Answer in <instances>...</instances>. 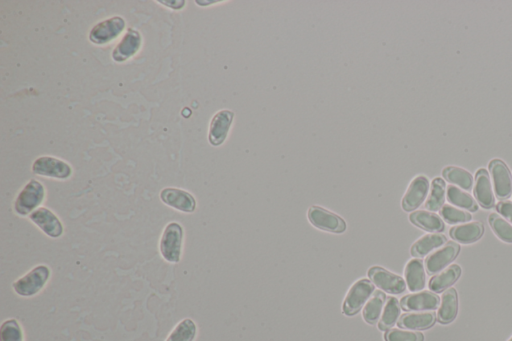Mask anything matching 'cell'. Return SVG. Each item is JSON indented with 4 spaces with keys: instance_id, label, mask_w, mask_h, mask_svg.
Masks as SVG:
<instances>
[{
    "instance_id": "1",
    "label": "cell",
    "mask_w": 512,
    "mask_h": 341,
    "mask_svg": "<svg viewBox=\"0 0 512 341\" xmlns=\"http://www.w3.org/2000/svg\"><path fill=\"white\" fill-rule=\"evenodd\" d=\"M50 275H52V272L48 266L43 265V264L35 266L28 274L13 283V289L19 296H36L48 283Z\"/></svg>"
},
{
    "instance_id": "2",
    "label": "cell",
    "mask_w": 512,
    "mask_h": 341,
    "mask_svg": "<svg viewBox=\"0 0 512 341\" xmlns=\"http://www.w3.org/2000/svg\"><path fill=\"white\" fill-rule=\"evenodd\" d=\"M182 226L178 222H171L165 226L161 236L160 250L165 261L171 263H178L182 258L183 243Z\"/></svg>"
},
{
    "instance_id": "3",
    "label": "cell",
    "mask_w": 512,
    "mask_h": 341,
    "mask_svg": "<svg viewBox=\"0 0 512 341\" xmlns=\"http://www.w3.org/2000/svg\"><path fill=\"white\" fill-rule=\"evenodd\" d=\"M45 197V188L39 180L32 179L19 192L14 202V210L21 217L30 215L39 208Z\"/></svg>"
},
{
    "instance_id": "4",
    "label": "cell",
    "mask_w": 512,
    "mask_h": 341,
    "mask_svg": "<svg viewBox=\"0 0 512 341\" xmlns=\"http://www.w3.org/2000/svg\"><path fill=\"white\" fill-rule=\"evenodd\" d=\"M32 173L44 177L65 180L72 175V168L67 162L54 156H41L32 164Z\"/></svg>"
},
{
    "instance_id": "5",
    "label": "cell",
    "mask_w": 512,
    "mask_h": 341,
    "mask_svg": "<svg viewBox=\"0 0 512 341\" xmlns=\"http://www.w3.org/2000/svg\"><path fill=\"white\" fill-rule=\"evenodd\" d=\"M125 25L127 23L122 17H110L94 25L90 30L88 38L90 43L96 45H105L118 37L125 30Z\"/></svg>"
},
{
    "instance_id": "6",
    "label": "cell",
    "mask_w": 512,
    "mask_h": 341,
    "mask_svg": "<svg viewBox=\"0 0 512 341\" xmlns=\"http://www.w3.org/2000/svg\"><path fill=\"white\" fill-rule=\"evenodd\" d=\"M375 290L374 283L367 279H361L350 288V292L344 300L343 314L346 316H354L365 305Z\"/></svg>"
},
{
    "instance_id": "7",
    "label": "cell",
    "mask_w": 512,
    "mask_h": 341,
    "mask_svg": "<svg viewBox=\"0 0 512 341\" xmlns=\"http://www.w3.org/2000/svg\"><path fill=\"white\" fill-rule=\"evenodd\" d=\"M368 276L377 287L392 294H401L406 289V283L403 277L392 274L383 267L374 266L368 270Z\"/></svg>"
},
{
    "instance_id": "8",
    "label": "cell",
    "mask_w": 512,
    "mask_h": 341,
    "mask_svg": "<svg viewBox=\"0 0 512 341\" xmlns=\"http://www.w3.org/2000/svg\"><path fill=\"white\" fill-rule=\"evenodd\" d=\"M308 219L315 228L321 230L341 233L346 230L345 221L341 217L319 206H312L310 208Z\"/></svg>"
},
{
    "instance_id": "9",
    "label": "cell",
    "mask_w": 512,
    "mask_h": 341,
    "mask_svg": "<svg viewBox=\"0 0 512 341\" xmlns=\"http://www.w3.org/2000/svg\"><path fill=\"white\" fill-rule=\"evenodd\" d=\"M492 184L496 197L506 199L512 193V176L509 167L500 160H492L489 164Z\"/></svg>"
},
{
    "instance_id": "10",
    "label": "cell",
    "mask_w": 512,
    "mask_h": 341,
    "mask_svg": "<svg viewBox=\"0 0 512 341\" xmlns=\"http://www.w3.org/2000/svg\"><path fill=\"white\" fill-rule=\"evenodd\" d=\"M160 199L163 204L182 212L193 213L196 209L195 198L182 189L167 187L161 190Z\"/></svg>"
},
{
    "instance_id": "11",
    "label": "cell",
    "mask_w": 512,
    "mask_h": 341,
    "mask_svg": "<svg viewBox=\"0 0 512 341\" xmlns=\"http://www.w3.org/2000/svg\"><path fill=\"white\" fill-rule=\"evenodd\" d=\"M33 223L41 228L47 236L59 239L63 234L64 228L61 219L50 209L39 208L30 215Z\"/></svg>"
},
{
    "instance_id": "12",
    "label": "cell",
    "mask_w": 512,
    "mask_h": 341,
    "mask_svg": "<svg viewBox=\"0 0 512 341\" xmlns=\"http://www.w3.org/2000/svg\"><path fill=\"white\" fill-rule=\"evenodd\" d=\"M142 44V36L138 30L128 28L125 36L112 52V58L118 63H125L138 54Z\"/></svg>"
},
{
    "instance_id": "13",
    "label": "cell",
    "mask_w": 512,
    "mask_h": 341,
    "mask_svg": "<svg viewBox=\"0 0 512 341\" xmlns=\"http://www.w3.org/2000/svg\"><path fill=\"white\" fill-rule=\"evenodd\" d=\"M235 113L231 110H220L211 120L209 126V140L213 146H220L226 140L231 131Z\"/></svg>"
},
{
    "instance_id": "14",
    "label": "cell",
    "mask_w": 512,
    "mask_h": 341,
    "mask_svg": "<svg viewBox=\"0 0 512 341\" xmlns=\"http://www.w3.org/2000/svg\"><path fill=\"white\" fill-rule=\"evenodd\" d=\"M429 190V182L425 176H417L412 180L403 199V208L412 211L423 204Z\"/></svg>"
},
{
    "instance_id": "15",
    "label": "cell",
    "mask_w": 512,
    "mask_h": 341,
    "mask_svg": "<svg viewBox=\"0 0 512 341\" xmlns=\"http://www.w3.org/2000/svg\"><path fill=\"white\" fill-rule=\"evenodd\" d=\"M460 246L456 242H449L445 248L432 253L425 261V267L428 274H436L442 270L445 266L451 263L458 256Z\"/></svg>"
},
{
    "instance_id": "16",
    "label": "cell",
    "mask_w": 512,
    "mask_h": 341,
    "mask_svg": "<svg viewBox=\"0 0 512 341\" xmlns=\"http://www.w3.org/2000/svg\"><path fill=\"white\" fill-rule=\"evenodd\" d=\"M440 299L431 292H423L409 294L401 299V307L407 311H425L436 310L439 307Z\"/></svg>"
},
{
    "instance_id": "17",
    "label": "cell",
    "mask_w": 512,
    "mask_h": 341,
    "mask_svg": "<svg viewBox=\"0 0 512 341\" xmlns=\"http://www.w3.org/2000/svg\"><path fill=\"white\" fill-rule=\"evenodd\" d=\"M474 193L478 204L482 208H491L494 206V193L491 176L485 169H480L476 173Z\"/></svg>"
},
{
    "instance_id": "18",
    "label": "cell",
    "mask_w": 512,
    "mask_h": 341,
    "mask_svg": "<svg viewBox=\"0 0 512 341\" xmlns=\"http://www.w3.org/2000/svg\"><path fill=\"white\" fill-rule=\"evenodd\" d=\"M427 274L421 259H412L405 267V283L412 292H420L425 287Z\"/></svg>"
},
{
    "instance_id": "19",
    "label": "cell",
    "mask_w": 512,
    "mask_h": 341,
    "mask_svg": "<svg viewBox=\"0 0 512 341\" xmlns=\"http://www.w3.org/2000/svg\"><path fill=\"white\" fill-rule=\"evenodd\" d=\"M484 233V226L481 222L474 221L469 223L454 226L450 230V236L460 243L469 244L478 241Z\"/></svg>"
},
{
    "instance_id": "20",
    "label": "cell",
    "mask_w": 512,
    "mask_h": 341,
    "mask_svg": "<svg viewBox=\"0 0 512 341\" xmlns=\"http://www.w3.org/2000/svg\"><path fill=\"white\" fill-rule=\"evenodd\" d=\"M458 314V296L454 288H448L442 294L440 308L438 310L439 322L443 324L452 322Z\"/></svg>"
},
{
    "instance_id": "21",
    "label": "cell",
    "mask_w": 512,
    "mask_h": 341,
    "mask_svg": "<svg viewBox=\"0 0 512 341\" xmlns=\"http://www.w3.org/2000/svg\"><path fill=\"white\" fill-rule=\"evenodd\" d=\"M436 316L434 312H419V314H406L399 319V327L410 330H423L434 325Z\"/></svg>"
},
{
    "instance_id": "22",
    "label": "cell",
    "mask_w": 512,
    "mask_h": 341,
    "mask_svg": "<svg viewBox=\"0 0 512 341\" xmlns=\"http://www.w3.org/2000/svg\"><path fill=\"white\" fill-rule=\"evenodd\" d=\"M447 242V239L445 235L440 234V233H431V234L425 235V236L419 239L412 245L410 252H412V256L421 258V257L427 256L428 253L431 252L436 248L445 245Z\"/></svg>"
},
{
    "instance_id": "23",
    "label": "cell",
    "mask_w": 512,
    "mask_h": 341,
    "mask_svg": "<svg viewBox=\"0 0 512 341\" xmlns=\"http://www.w3.org/2000/svg\"><path fill=\"white\" fill-rule=\"evenodd\" d=\"M409 219L412 223L423 230L432 231V232H439L445 230L443 220L438 214L430 212V211H414L410 214Z\"/></svg>"
},
{
    "instance_id": "24",
    "label": "cell",
    "mask_w": 512,
    "mask_h": 341,
    "mask_svg": "<svg viewBox=\"0 0 512 341\" xmlns=\"http://www.w3.org/2000/svg\"><path fill=\"white\" fill-rule=\"evenodd\" d=\"M461 268L458 264L449 266L440 274L432 277L429 283V289L434 292H441L454 285L460 277Z\"/></svg>"
},
{
    "instance_id": "25",
    "label": "cell",
    "mask_w": 512,
    "mask_h": 341,
    "mask_svg": "<svg viewBox=\"0 0 512 341\" xmlns=\"http://www.w3.org/2000/svg\"><path fill=\"white\" fill-rule=\"evenodd\" d=\"M448 201L454 206L469 211H476L478 209V202L469 193L463 191L458 186H449L447 188Z\"/></svg>"
},
{
    "instance_id": "26",
    "label": "cell",
    "mask_w": 512,
    "mask_h": 341,
    "mask_svg": "<svg viewBox=\"0 0 512 341\" xmlns=\"http://www.w3.org/2000/svg\"><path fill=\"white\" fill-rule=\"evenodd\" d=\"M443 176L451 184H456L465 190H470L473 186L471 173L460 167L448 166L443 169Z\"/></svg>"
},
{
    "instance_id": "27",
    "label": "cell",
    "mask_w": 512,
    "mask_h": 341,
    "mask_svg": "<svg viewBox=\"0 0 512 341\" xmlns=\"http://www.w3.org/2000/svg\"><path fill=\"white\" fill-rule=\"evenodd\" d=\"M445 193H447V184H445V180L439 177L436 178L432 182L431 191H430L429 197H428L427 204H425V208L430 211H438L442 208L443 204H445Z\"/></svg>"
},
{
    "instance_id": "28",
    "label": "cell",
    "mask_w": 512,
    "mask_h": 341,
    "mask_svg": "<svg viewBox=\"0 0 512 341\" xmlns=\"http://www.w3.org/2000/svg\"><path fill=\"white\" fill-rule=\"evenodd\" d=\"M401 305L395 297H390L385 307H384L383 316L379 321L378 329L381 330H388L392 329L395 323L398 321L401 316Z\"/></svg>"
},
{
    "instance_id": "29",
    "label": "cell",
    "mask_w": 512,
    "mask_h": 341,
    "mask_svg": "<svg viewBox=\"0 0 512 341\" xmlns=\"http://www.w3.org/2000/svg\"><path fill=\"white\" fill-rule=\"evenodd\" d=\"M196 332L198 327L195 322L192 319L185 318L174 327L165 341H194Z\"/></svg>"
},
{
    "instance_id": "30",
    "label": "cell",
    "mask_w": 512,
    "mask_h": 341,
    "mask_svg": "<svg viewBox=\"0 0 512 341\" xmlns=\"http://www.w3.org/2000/svg\"><path fill=\"white\" fill-rule=\"evenodd\" d=\"M386 296L383 292H376L374 296L366 303L363 309V318L370 324H375L381 318Z\"/></svg>"
},
{
    "instance_id": "31",
    "label": "cell",
    "mask_w": 512,
    "mask_h": 341,
    "mask_svg": "<svg viewBox=\"0 0 512 341\" xmlns=\"http://www.w3.org/2000/svg\"><path fill=\"white\" fill-rule=\"evenodd\" d=\"M489 222L494 233L498 235V239L502 241L512 243V224L509 223L506 219H503L500 215L496 213H491L489 215Z\"/></svg>"
},
{
    "instance_id": "32",
    "label": "cell",
    "mask_w": 512,
    "mask_h": 341,
    "mask_svg": "<svg viewBox=\"0 0 512 341\" xmlns=\"http://www.w3.org/2000/svg\"><path fill=\"white\" fill-rule=\"evenodd\" d=\"M0 341H23L21 324L17 319H8L0 327Z\"/></svg>"
},
{
    "instance_id": "33",
    "label": "cell",
    "mask_w": 512,
    "mask_h": 341,
    "mask_svg": "<svg viewBox=\"0 0 512 341\" xmlns=\"http://www.w3.org/2000/svg\"><path fill=\"white\" fill-rule=\"evenodd\" d=\"M440 214L442 219L448 223H461L467 222L471 219V214L463 209H459L456 206H443L440 209Z\"/></svg>"
},
{
    "instance_id": "34",
    "label": "cell",
    "mask_w": 512,
    "mask_h": 341,
    "mask_svg": "<svg viewBox=\"0 0 512 341\" xmlns=\"http://www.w3.org/2000/svg\"><path fill=\"white\" fill-rule=\"evenodd\" d=\"M425 336L421 332L409 330L390 329L385 333L386 341H423Z\"/></svg>"
},
{
    "instance_id": "35",
    "label": "cell",
    "mask_w": 512,
    "mask_h": 341,
    "mask_svg": "<svg viewBox=\"0 0 512 341\" xmlns=\"http://www.w3.org/2000/svg\"><path fill=\"white\" fill-rule=\"evenodd\" d=\"M498 212L502 213L505 219L509 220L512 223V202L502 201L498 204Z\"/></svg>"
},
{
    "instance_id": "36",
    "label": "cell",
    "mask_w": 512,
    "mask_h": 341,
    "mask_svg": "<svg viewBox=\"0 0 512 341\" xmlns=\"http://www.w3.org/2000/svg\"><path fill=\"white\" fill-rule=\"evenodd\" d=\"M158 2L167 6V8H172V10H182V8H184L185 3H186L184 0H173V1H171V0H169V1L160 0V1Z\"/></svg>"
},
{
    "instance_id": "37",
    "label": "cell",
    "mask_w": 512,
    "mask_h": 341,
    "mask_svg": "<svg viewBox=\"0 0 512 341\" xmlns=\"http://www.w3.org/2000/svg\"><path fill=\"white\" fill-rule=\"evenodd\" d=\"M509 341H512V338H511V340H509Z\"/></svg>"
}]
</instances>
